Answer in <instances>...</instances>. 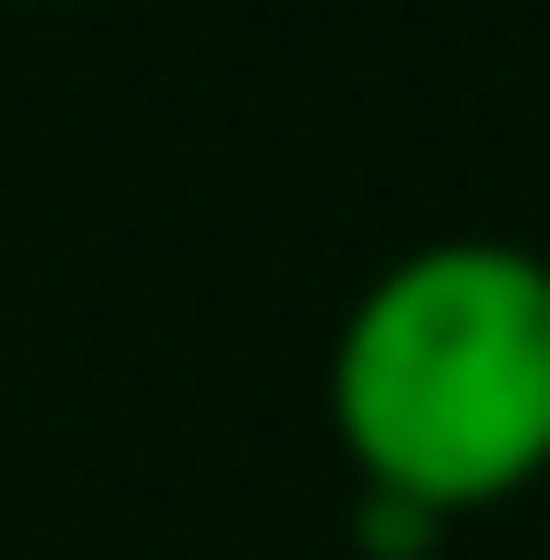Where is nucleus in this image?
Segmentation results:
<instances>
[{
	"mask_svg": "<svg viewBox=\"0 0 550 560\" xmlns=\"http://www.w3.org/2000/svg\"><path fill=\"white\" fill-rule=\"evenodd\" d=\"M332 446L374 499L478 520L550 478V260L426 240L353 291L332 332Z\"/></svg>",
	"mask_w": 550,
	"mask_h": 560,
	"instance_id": "obj_1",
	"label": "nucleus"
},
{
	"mask_svg": "<svg viewBox=\"0 0 550 560\" xmlns=\"http://www.w3.org/2000/svg\"><path fill=\"white\" fill-rule=\"evenodd\" d=\"M436 540H447V520H426V509L374 499V488H364V509H353V550H374V560H426Z\"/></svg>",
	"mask_w": 550,
	"mask_h": 560,
	"instance_id": "obj_2",
	"label": "nucleus"
}]
</instances>
